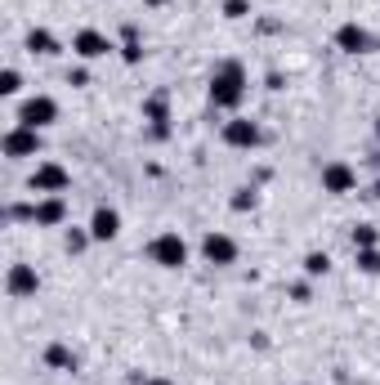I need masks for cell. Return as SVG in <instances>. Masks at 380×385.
Returning a JSON list of instances; mask_svg holds the SVG:
<instances>
[{"label": "cell", "mask_w": 380, "mask_h": 385, "mask_svg": "<svg viewBox=\"0 0 380 385\" xmlns=\"http://www.w3.org/2000/svg\"><path fill=\"white\" fill-rule=\"evenodd\" d=\"M242 99H246V68L228 59L211 72V103L233 112V108H242Z\"/></svg>", "instance_id": "obj_1"}, {"label": "cell", "mask_w": 380, "mask_h": 385, "mask_svg": "<svg viewBox=\"0 0 380 385\" xmlns=\"http://www.w3.org/2000/svg\"><path fill=\"white\" fill-rule=\"evenodd\" d=\"M148 260L161 269H184L188 265V242L179 238V233H157V238L148 242Z\"/></svg>", "instance_id": "obj_2"}, {"label": "cell", "mask_w": 380, "mask_h": 385, "mask_svg": "<svg viewBox=\"0 0 380 385\" xmlns=\"http://www.w3.org/2000/svg\"><path fill=\"white\" fill-rule=\"evenodd\" d=\"M59 121V103H54L50 95H32L23 99V108H18V126H32V130H45Z\"/></svg>", "instance_id": "obj_3"}, {"label": "cell", "mask_w": 380, "mask_h": 385, "mask_svg": "<svg viewBox=\"0 0 380 385\" xmlns=\"http://www.w3.org/2000/svg\"><path fill=\"white\" fill-rule=\"evenodd\" d=\"M68 184H72V175L63 171L59 162H41V166L32 171V180H27V189H32L36 197H54V193L68 189Z\"/></svg>", "instance_id": "obj_4"}, {"label": "cell", "mask_w": 380, "mask_h": 385, "mask_svg": "<svg viewBox=\"0 0 380 385\" xmlns=\"http://www.w3.org/2000/svg\"><path fill=\"white\" fill-rule=\"evenodd\" d=\"M41 153V130L32 126H14L5 135V157H14V162H23V157H36Z\"/></svg>", "instance_id": "obj_5"}, {"label": "cell", "mask_w": 380, "mask_h": 385, "mask_svg": "<svg viewBox=\"0 0 380 385\" xmlns=\"http://www.w3.org/2000/svg\"><path fill=\"white\" fill-rule=\"evenodd\" d=\"M224 144L228 148H260L264 130L255 126V121H246V117H233V121H224Z\"/></svg>", "instance_id": "obj_6"}, {"label": "cell", "mask_w": 380, "mask_h": 385, "mask_svg": "<svg viewBox=\"0 0 380 385\" xmlns=\"http://www.w3.org/2000/svg\"><path fill=\"white\" fill-rule=\"evenodd\" d=\"M354 184H358V171H354V166H349V162H327V166H322V189H327V193H354Z\"/></svg>", "instance_id": "obj_7"}, {"label": "cell", "mask_w": 380, "mask_h": 385, "mask_svg": "<svg viewBox=\"0 0 380 385\" xmlns=\"http://www.w3.org/2000/svg\"><path fill=\"white\" fill-rule=\"evenodd\" d=\"M117 233H121L117 206H94V215H90V238H94V242H112Z\"/></svg>", "instance_id": "obj_8"}, {"label": "cell", "mask_w": 380, "mask_h": 385, "mask_svg": "<svg viewBox=\"0 0 380 385\" xmlns=\"http://www.w3.org/2000/svg\"><path fill=\"white\" fill-rule=\"evenodd\" d=\"M32 206H36V211H32V224H41V229H54V224L68 220V202H63V193L41 197V202H32Z\"/></svg>", "instance_id": "obj_9"}, {"label": "cell", "mask_w": 380, "mask_h": 385, "mask_svg": "<svg viewBox=\"0 0 380 385\" xmlns=\"http://www.w3.org/2000/svg\"><path fill=\"white\" fill-rule=\"evenodd\" d=\"M202 256L211 260V265H233L237 260V242L228 238V233H206L202 238Z\"/></svg>", "instance_id": "obj_10"}, {"label": "cell", "mask_w": 380, "mask_h": 385, "mask_svg": "<svg viewBox=\"0 0 380 385\" xmlns=\"http://www.w3.org/2000/svg\"><path fill=\"white\" fill-rule=\"evenodd\" d=\"M72 50L81 54V59H103V54L112 50V41L103 32H94V27H81V32L72 36Z\"/></svg>", "instance_id": "obj_11"}, {"label": "cell", "mask_w": 380, "mask_h": 385, "mask_svg": "<svg viewBox=\"0 0 380 385\" xmlns=\"http://www.w3.org/2000/svg\"><path fill=\"white\" fill-rule=\"evenodd\" d=\"M5 287H9V296H14V300H23V296H36L41 278H36V269H32V265H9Z\"/></svg>", "instance_id": "obj_12"}, {"label": "cell", "mask_w": 380, "mask_h": 385, "mask_svg": "<svg viewBox=\"0 0 380 385\" xmlns=\"http://www.w3.org/2000/svg\"><path fill=\"white\" fill-rule=\"evenodd\" d=\"M336 45H340L345 54H367L376 41H372V32H367V27H358V23H345V27L336 32Z\"/></svg>", "instance_id": "obj_13"}, {"label": "cell", "mask_w": 380, "mask_h": 385, "mask_svg": "<svg viewBox=\"0 0 380 385\" xmlns=\"http://www.w3.org/2000/svg\"><path fill=\"white\" fill-rule=\"evenodd\" d=\"M144 121H152V139H166V135H170V108H166V95L144 99Z\"/></svg>", "instance_id": "obj_14"}, {"label": "cell", "mask_w": 380, "mask_h": 385, "mask_svg": "<svg viewBox=\"0 0 380 385\" xmlns=\"http://www.w3.org/2000/svg\"><path fill=\"white\" fill-rule=\"evenodd\" d=\"M27 50L32 54H59V41H54V32H45V27H32V32H27Z\"/></svg>", "instance_id": "obj_15"}, {"label": "cell", "mask_w": 380, "mask_h": 385, "mask_svg": "<svg viewBox=\"0 0 380 385\" xmlns=\"http://www.w3.org/2000/svg\"><path fill=\"white\" fill-rule=\"evenodd\" d=\"M45 363H50V368H63V372H72V368H76V354L68 350V345H59V341H54L50 350H45Z\"/></svg>", "instance_id": "obj_16"}, {"label": "cell", "mask_w": 380, "mask_h": 385, "mask_svg": "<svg viewBox=\"0 0 380 385\" xmlns=\"http://www.w3.org/2000/svg\"><path fill=\"white\" fill-rule=\"evenodd\" d=\"M121 36H126V45H121V59H126V63H139V59H144V45H139V27H126Z\"/></svg>", "instance_id": "obj_17"}, {"label": "cell", "mask_w": 380, "mask_h": 385, "mask_svg": "<svg viewBox=\"0 0 380 385\" xmlns=\"http://www.w3.org/2000/svg\"><path fill=\"white\" fill-rule=\"evenodd\" d=\"M327 269H331V256H327V251H309V256H304V274H309V278H322Z\"/></svg>", "instance_id": "obj_18"}, {"label": "cell", "mask_w": 380, "mask_h": 385, "mask_svg": "<svg viewBox=\"0 0 380 385\" xmlns=\"http://www.w3.org/2000/svg\"><path fill=\"white\" fill-rule=\"evenodd\" d=\"M380 242V233L372 229V224H354V251H363V247H376Z\"/></svg>", "instance_id": "obj_19"}, {"label": "cell", "mask_w": 380, "mask_h": 385, "mask_svg": "<svg viewBox=\"0 0 380 385\" xmlns=\"http://www.w3.org/2000/svg\"><path fill=\"white\" fill-rule=\"evenodd\" d=\"M358 269H363V274H380V251L363 247V251H358Z\"/></svg>", "instance_id": "obj_20"}, {"label": "cell", "mask_w": 380, "mask_h": 385, "mask_svg": "<svg viewBox=\"0 0 380 385\" xmlns=\"http://www.w3.org/2000/svg\"><path fill=\"white\" fill-rule=\"evenodd\" d=\"M18 90H23V77H18V72L14 68H5V72H0V95H18Z\"/></svg>", "instance_id": "obj_21"}, {"label": "cell", "mask_w": 380, "mask_h": 385, "mask_svg": "<svg viewBox=\"0 0 380 385\" xmlns=\"http://www.w3.org/2000/svg\"><path fill=\"white\" fill-rule=\"evenodd\" d=\"M90 242H94V238H90V233H81V229H72V233H68V251H72V256H81V251L90 247Z\"/></svg>", "instance_id": "obj_22"}, {"label": "cell", "mask_w": 380, "mask_h": 385, "mask_svg": "<svg viewBox=\"0 0 380 385\" xmlns=\"http://www.w3.org/2000/svg\"><path fill=\"white\" fill-rule=\"evenodd\" d=\"M251 14V0H224V18H246Z\"/></svg>", "instance_id": "obj_23"}, {"label": "cell", "mask_w": 380, "mask_h": 385, "mask_svg": "<svg viewBox=\"0 0 380 385\" xmlns=\"http://www.w3.org/2000/svg\"><path fill=\"white\" fill-rule=\"evenodd\" d=\"M255 206V189H237V197H233V211H251Z\"/></svg>", "instance_id": "obj_24"}, {"label": "cell", "mask_w": 380, "mask_h": 385, "mask_svg": "<svg viewBox=\"0 0 380 385\" xmlns=\"http://www.w3.org/2000/svg\"><path fill=\"white\" fill-rule=\"evenodd\" d=\"M68 81H72V86H85V81H90V72H85V68H72Z\"/></svg>", "instance_id": "obj_25"}, {"label": "cell", "mask_w": 380, "mask_h": 385, "mask_svg": "<svg viewBox=\"0 0 380 385\" xmlns=\"http://www.w3.org/2000/svg\"><path fill=\"white\" fill-rule=\"evenodd\" d=\"M139 385H175V381H166V377H144Z\"/></svg>", "instance_id": "obj_26"}, {"label": "cell", "mask_w": 380, "mask_h": 385, "mask_svg": "<svg viewBox=\"0 0 380 385\" xmlns=\"http://www.w3.org/2000/svg\"><path fill=\"white\" fill-rule=\"evenodd\" d=\"M372 197H376V202H380V180H376V184H372Z\"/></svg>", "instance_id": "obj_27"}, {"label": "cell", "mask_w": 380, "mask_h": 385, "mask_svg": "<svg viewBox=\"0 0 380 385\" xmlns=\"http://www.w3.org/2000/svg\"><path fill=\"white\" fill-rule=\"evenodd\" d=\"M148 5H161V0H148Z\"/></svg>", "instance_id": "obj_28"}, {"label": "cell", "mask_w": 380, "mask_h": 385, "mask_svg": "<svg viewBox=\"0 0 380 385\" xmlns=\"http://www.w3.org/2000/svg\"><path fill=\"white\" fill-rule=\"evenodd\" d=\"M376 135H380V121H376Z\"/></svg>", "instance_id": "obj_29"}]
</instances>
